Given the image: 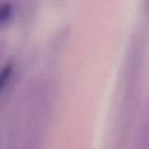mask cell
Wrapping results in <instances>:
<instances>
[{
    "label": "cell",
    "mask_w": 149,
    "mask_h": 149,
    "mask_svg": "<svg viewBox=\"0 0 149 149\" xmlns=\"http://www.w3.org/2000/svg\"><path fill=\"white\" fill-rule=\"evenodd\" d=\"M15 5L9 0L0 1V30L6 28L14 19Z\"/></svg>",
    "instance_id": "cell-1"
},
{
    "label": "cell",
    "mask_w": 149,
    "mask_h": 149,
    "mask_svg": "<svg viewBox=\"0 0 149 149\" xmlns=\"http://www.w3.org/2000/svg\"><path fill=\"white\" fill-rule=\"evenodd\" d=\"M13 73H14V68L9 63L0 68V98L8 88L10 80L13 78Z\"/></svg>",
    "instance_id": "cell-2"
},
{
    "label": "cell",
    "mask_w": 149,
    "mask_h": 149,
    "mask_svg": "<svg viewBox=\"0 0 149 149\" xmlns=\"http://www.w3.org/2000/svg\"><path fill=\"white\" fill-rule=\"evenodd\" d=\"M5 52H6V45L2 41H0V63L3 58V56H5Z\"/></svg>",
    "instance_id": "cell-3"
}]
</instances>
